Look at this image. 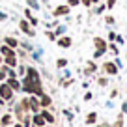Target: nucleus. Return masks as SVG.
<instances>
[{"label": "nucleus", "mask_w": 127, "mask_h": 127, "mask_svg": "<svg viewBox=\"0 0 127 127\" xmlns=\"http://www.w3.org/2000/svg\"><path fill=\"white\" fill-rule=\"evenodd\" d=\"M0 97H2L4 101H9L13 97V90L8 86V82H6V84H0Z\"/></svg>", "instance_id": "1"}, {"label": "nucleus", "mask_w": 127, "mask_h": 127, "mask_svg": "<svg viewBox=\"0 0 127 127\" xmlns=\"http://www.w3.org/2000/svg\"><path fill=\"white\" fill-rule=\"evenodd\" d=\"M95 47H97V52H95V58H99L101 54H103V51L105 49H107V43H105L103 39H101V37H95Z\"/></svg>", "instance_id": "2"}, {"label": "nucleus", "mask_w": 127, "mask_h": 127, "mask_svg": "<svg viewBox=\"0 0 127 127\" xmlns=\"http://www.w3.org/2000/svg\"><path fill=\"white\" fill-rule=\"evenodd\" d=\"M19 26H21V30H23L24 32V34H26V36H30V37H34V34H36V32H34V30H32V28H30V23H28V21H21V23H19Z\"/></svg>", "instance_id": "3"}, {"label": "nucleus", "mask_w": 127, "mask_h": 127, "mask_svg": "<svg viewBox=\"0 0 127 127\" xmlns=\"http://www.w3.org/2000/svg\"><path fill=\"white\" fill-rule=\"evenodd\" d=\"M103 69L108 73V75H116V73H118V67H116V64H112V62H107V64L103 65Z\"/></svg>", "instance_id": "4"}, {"label": "nucleus", "mask_w": 127, "mask_h": 127, "mask_svg": "<svg viewBox=\"0 0 127 127\" xmlns=\"http://www.w3.org/2000/svg\"><path fill=\"white\" fill-rule=\"evenodd\" d=\"M54 17H62V15H67L69 13V6H58V8L54 9Z\"/></svg>", "instance_id": "5"}, {"label": "nucleus", "mask_w": 127, "mask_h": 127, "mask_svg": "<svg viewBox=\"0 0 127 127\" xmlns=\"http://www.w3.org/2000/svg\"><path fill=\"white\" fill-rule=\"evenodd\" d=\"M4 62L8 67H15L17 65V54H9V56H4Z\"/></svg>", "instance_id": "6"}, {"label": "nucleus", "mask_w": 127, "mask_h": 127, "mask_svg": "<svg viewBox=\"0 0 127 127\" xmlns=\"http://www.w3.org/2000/svg\"><path fill=\"white\" fill-rule=\"evenodd\" d=\"M58 47H62V49H67V47H71V37H67V36H64V37H60L58 41Z\"/></svg>", "instance_id": "7"}, {"label": "nucleus", "mask_w": 127, "mask_h": 127, "mask_svg": "<svg viewBox=\"0 0 127 127\" xmlns=\"http://www.w3.org/2000/svg\"><path fill=\"white\" fill-rule=\"evenodd\" d=\"M28 107H30L34 112L39 110V101H37V97H30V99H28Z\"/></svg>", "instance_id": "8"}, {"label": "nucleus", "mask_w": 127, "mask_h": 127, "mask_svg": "<svg viewBox=\"0 0 127 127\" xmlns=\"http://www.w3.org/2000/svg\"><path fill=\"white\" fill-rule=\"evenodd\" d=\"M4 41H6V45H8V47H11V49H17V47H19V41H17L15 37H9V36H8Z\"/></svg>", "instance_id": "9"}, {"label": "nucleus", "mask_w": 127, "mask_h": 127, "mask_svg": "<svg viewBox=\"0 0 127 127\" xmlns=\"http://www.w3.org/2000/svg\"><path fill=\"white\" fill-rule=\"evenodd\" d=\"M8 86L11 88V90H21V82H19V80L15 79V77H13V79H9V80H8Z\"/></svg>", "instance_id": "10"}, {"label": "nucleus", "mask_w": 127, "mask_h": 127, "mask_svg": "<svg viewBox=\"0 0 127 127\" xmlns=\"http://www.w3.org/2000/svg\"><path fill=\"white\" fill-rule=\"evenodd\" d=\"M0 52H2V54H4V56H9V54H15V51H13L11 47H8V45H2V47H0Z\"/></svg>", "instance_id": "11"}, {"label": "nucleus", "mask_w": 127, "mask_h": 127, "mask_svg": "<svg viewBox=\"0 0 127 127\" xmlns=\"http://www.w3.org/2000/svg\"><path fill=\"white\" fill-rule=\"evenodd\" d=\"M39 97H41V101H39V105H41V107H49V105H51V97H49V95L41 94Z\"/></svg>", "instance_id": "12"}, {"label": "nucleus", "mask_w": 127, "mask_h": 127, "mask_svg": "<svg viewBox=\"0 0 127 127\" xmlns=\"http://www.w3.org/2000/svg\"><path fill=\"white\" fill-rule=\"evenodd\" d=\"M24 15L30 19V24H32V26H36V24H37V19H36V17H32V11H30V9H24Z\"/></svg>", "instance_id": "13"}, {"label": "nucleus", "mask_w": 127, "mask_h": 127, "mask_svg": "<svg viewBox=\"0 0 127 127\" xmlns=\"http://www.w3.org/2000/svg\"><path fill=\"white\" fill-rule=\"evenodd\" d=\"M41 116H43V120H45V122H49V123H52V122H54V116H52L51 112H47V110H43V112H41Z\"/></svg>", "instance_id": "14"}, {"label": "nucleus", "mask_w": 127, "mask_h": 127, "mask_svg": "<svg viewBox=\"0 0 127 127\" xmlns=\"http://www.w3.org/2000/svg\"><path fill=\"white\" fill-rule=\"evenodd\" d=\"M34 123H36L37 127H43V125H45V120H43V116H41V114L34 116Z\"/></svg>", "instance_id": "15"}, {"label": "nucleus", "mask_w": 127, "mask_h": 127, "mask_svg": "<svg viewBox=\"0 0 127 127\" xmlns=\"http://www.w3.org/2000/svg\"><path fill=\"white\" fill-rule=\"evenodd\" d=\"M9 123H11V116L6 114L4 118H2V125H9Z\"/></svg>", "instance_id": "16"}, {"label": "nucleus", "mask_w": 127, "mask_h": 127, "mask_svg": "<svg viewBox=\"0 0 127 127\" xmlns=\"http://www.w3.org/2000/svg\"><path fill=\"white\" fill-rule=\"evenodd\" d=\"M6 71H8V65L0 69V80H4V79H6V75H8V73H6Z\"/></svg>", "instance_id": "17"}, {"label": "nucleus", "mask_w": 127, "mask_h": 127, "mask_svg": "<svg viewBox=\"0 0 127 127\" xmlns=\"http://www.w3.org/2000/svg\"><path fill=\"white\" fill-rule=\"evenodd\" d=\"M65 64H67V60H65V58H60L58 62H56V65H58V67H64Z\"/></svg>", "instance_id": "18"}, {"label": "nucleus", "mask_w": 127, "mask_h": 127, "mask_svg": "<svg viewBox=\"0 0 127 127\" xmlns=\"http://www.w3.org/2000/svg\"><path fill=\"white\" fill-rule=\"evenodd\" d=\"M86 122H88V123H94V122H95V114H90V116H88V120H86Z\"/></svg>", "instance_id": "19"}, {"label": "nucleus", "mask_w": 127, "mask_h": 127, "mask_svg": "<svg viewBox=\"0 0 127 127\" xmlns=\"http://www.w3.org/2000/svg\"><path fill=\"white\" fill-rule=\"evenodd\" d=\"M47 37H49V39H52V41H54V37H56V34H52V32H47Z\"/></svg>", "instance_id": "20"}, {"label": "nucleus", "mask_w": 127, "mask_h": 127, "mask_svg": "<svg viewBox=\"0 0 127 127\" xmlns=\"http://www.w3.org/2000/svg\"><path fill=\"white\" fill-rule=\"evenodd\" d=\"M77 4H79V0H69V4H67V6L71 8V6H77Z\"/></svg>", "instance_id": "21"}, {"label": "nucleus", "mask_w": 127, "mask_h": 127, "mask_svg": "<svg viewBox=\"0 0 127 127\" xmlns=\"http://www.w3.org/2000/svg\"><path fill=\"white\" fill-rule=\"evenodd\" d=\"M28 4L34 6V8H37V2H36V0H28Z\"/></svg>", "instance_id": "22"}, {"label": "nucleus", "mask_w": 127, "mask_h": 127, "mask_svg": "<svg viewBox=\"0 0 127 127\" xmlns=\"http://www.w3.org/2000/svg\"><path fill=\"white\" fill-rule=\"evenodd\" d=\"M80 2H82L84 6H90V4H92V0H80Z\"/></svg>", "instance_id": "23"}, {"label": "nucleus", "mask_w": 127, "mask_h": 127, "mask_svg": "<svg viewBox=\"0 0 127 127\" xmlns=\"http://www.w3.org/2000/svg\"><path fill=\"white\" fill-rule=\"evenodd\" d=\"M114 4H116V0H108V8H112Z\"/></svg>", "instance_id": "24"}, {"label": "nucleus", "mask_w": 127, "mask_h": 127, "mask_svg": "<svg viewBox=\"0 0 127 127\" xmlns=\"http://www.w3.org/2000/svg\"><path fill=\"white\" fill-rule=\"evenodd\" d=\"M15 127H24V125H23V123H17V125H15Z\"/></svg>", "instance_id": "25"}, {"label": "nucleus", "mask_w": 127, "mask_h": 127, "mask_svg": "<svg viewBox=\"0 0 127 127\" xmlns=\"http://www.w3.org/2000/svg\"><path fill=\"white\" fill-rule=\"evenodd\" d=\"M92 2H99V0H92Z\"/></svg>", "instance_id": "26"}, {"label": "nucleus", "mask_w": 127, "mask_h": 127, "mask_svg": "<svg viewBox=\"0 0 127 127\" xmlns=\"http://www.w3.org/2000/svg\"><path fill=\"white\" fill-rule=\"evenodd\" d=\"M0 62H2V58H0Z\"/></svg>", "instance_id": "27"}]
</instances>
